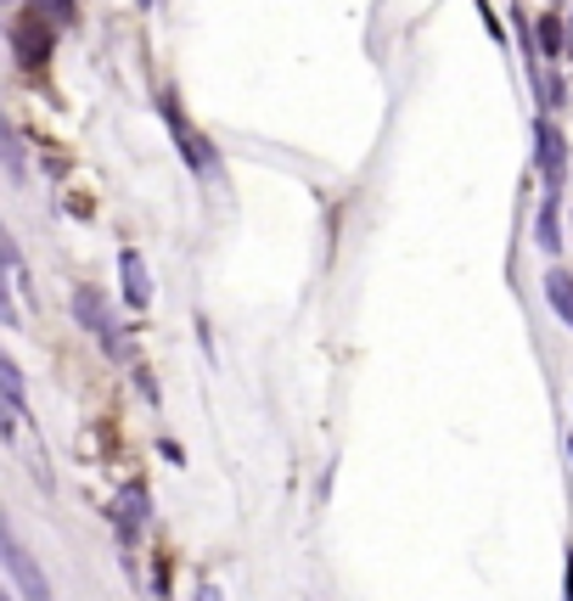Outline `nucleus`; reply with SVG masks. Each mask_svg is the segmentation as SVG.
<instances>
[{
    "label": "nucleus",
    "mask_w": 573,
    "mask_h": 601,
    "mask_svg": "<svg viewBox=\"0 0 573 601\" xmlns=\"http://www.w3.org/2000/svg\"><path fill=\"white\" fill-rule=\"evenodd\" d=\"M119 276H124V298H130L135 309H146V304H152V282H146V259H141L135 247L119 253Z\"/></svg>",
    "instance_id": "nucleus-6"
},
{
    "label": "nucleus",
    "mask_w": 573,
    "mask_h": 601,
    "mask_svg": "<svg viewBox=\"0 0 573 601\" xmlns=\"http://www.w3.org/2000/svg\"><path fill=\"white\" fill-rule=\"evenodd\" d=\"M545 298H551V309L573 326V276H567V271H551V276H545Z\"/></svg>",
    "instance_id": "nucleus-9"
},
{
    "label": "nucleus",
    "mask_w": 573,
    "mask_h": 601,
    "mask_svg": "<svg viewBox=\"0 0 573 601\" xmlns=\"http://www.w3.org/2000/svg\"><path fill=\"white\" fill-rule=\"evenodd\" d=\"M73 320L85 326V332H96L102 349H108L113 360H130L124 337H119V320H113V309H108V298H102L96 287H73Z\"/></svg>",
    "instance_id": "nucleus-1"
},
{
    "label": "nucleus",
    "mask_w": 573,
    "mask_h": 601,
    "mask_svg": "<svg viewBox=\"0 0 573 601\" xmlns=\"http://www.w3.org/2000/svg\"><path fill=\"white\" fill-rule=\"evenodd\" d=\"M0 388H7V434L23 421V371L18 360H0Z\"/></svg>",
    "instance_id": "nucleus-8"
},
{
    "label": "nucleus",
    "mask_w": 573,
    "mask_h": 601,
    "mask_svg": "<svg viewBox=\"0 0 573 601\" xmlns=\"http://www.w3.org/2000/svg\"><path fill=\"white\" fill-rule=\"evenodd\" d=\"M534 163H540V175H545V192L562 186V169H567V141L556 124H534Z\"/></svg>",
    "instance_id": "nucleus-4"
},
{
    "label": "nucleus",
    "mask_w": 573,
    "mask_h": 601,
    "mask_svg": "<svg viewBox=\"0 0 573 601\" xmlns=\"http://www.w3.org/2000/svg\"><path fill=\"white\" fill-rule=\"evenodd\" d=\"M51 18H57V23H73L79 7H73V0H51Z\"/></svg>",
    "instance_id": "nucleus-12"
},
{
    "label": "nucleus",
    "mask_w": 573,
    "mask_h": 601,
    "mask_svg": "<svg viewBox=\"0 0 573 601\" xmlns=\"http://www.w3.org/2000/svg\"><path fill=\"white\" fill-rule=\"evenodd\" d=\"M534 242H540L545 253H556V247H562V203H556V192H545V203H540V220H534Z\"/></svg>",
    "instance_id": "nucleus-7"
},
{
    "label": "nucleus",
    "mask_w": 573,
    "mask_h": 601,
    "mask_svg": "<svg viewBox=\"0 0 573 601\" xmlns=\"http://www.w3.org/2000/svg\"><path fill=\"white\" fill-rule=\"evenodd\" d=\"M567 601H573V557H567Z\"/></svg>",
    "instance_id": "nucleus-14"
},
{
    "label": "nucleus",
    "mask_w": 573,
    "mask_h": 601,
    "mask_svg": "<svg viewBox=\"0 0 573 601\" xmlns=\"http://www.w3.org/2000/svg\"><path fill=\"white\" fill-rule=\"evenodd\" d=\"M12 51H18L23 68H40L51 57V23H45V12H18L12 18Z\"/></svg>",
    "instance_id": "nucleus-3"
},
{
    "label": "nucleus",
    "mask_w": 573,
    "mask_h": 601,
    "mask_svg": "<svg viewBox=\"0 0 573 601\" xmlns=\"http://www.w3.org/2000/svg\"><path fill=\"white\" fill-rule=\"evenodd\" d=\"M163 119H170V130H175V141H181V152H186V163L192 169H214V152H208V141L175 113V102H163Z\"/></svg>",
    "instance_id": "nucleus-5"
},
{
    "label": "nucleus",
    "mask_w": 573,
    "mask_h": 601,
    "mask_svg": "<svg viewBox=\"0 0 573 601\" xmlns=\"http://www.w3.org/2000/svg\"><path fill=\"white\" fill-rule=\"evenodd\" d=\"M0 601H18V590H12V595H0Z\"/></svg>",
    "instance_id": "nucleus-15"
},
{
    "label": "nucleus",
    "mask_w": 573,
    "mask_h": 601,
    "mask_svg": "<svg viewBox=\"0 0 573 601\" xmlns=\"http://www.w3.org/2000/svg\"><path fill=\"white\" fill-rule=\"evenodd\" d=\"M197 601H219V590H214V584H203V590H197Z\"/></svg>",
    "instance_id": "nucleus-13"
},
{
    "label": "nucleus",
    "mask_w": 573,
    "mask_h": 601,
    "mask_svg": "<svg viewBox=\"0 0 573 601\" xmlns=\"http://www.w3.org/2000/svg\"><path fill=\"white\" fill-rule=\"evenodd\" d=\"M540 40H545V57H562V23L551 12L540 18Z\"/></svg>",
    "instance_id": "nucleus-11"
},
{
    "label": "nucleus",
    "mask_w": 573,
    "mask_h": 601,
    "mask_svg": "<svg viewBox=\"0 0 573 601\" xmlns=\"http://www.w3.org/2000/svg\"><path fill=\"white\" fill-rule=\"evenodd\" d=\"M141 518H146V489H124L119 495V529H124V540H135Z\"/></svg>",
    "instance_id": "nucleus-10"
},
{
    "label": "nucleus",
    "mask_w": 573,
    "mask_h": 601,
    "mask_svg": "<svg viewBox=\"0 0 573 601\" xmlns=\"http://www.w3.org/2000/svg\"><path fill=\"white\" fill-rule=\"evenodd\" d=\"M141 7H152V0H141Z\"/></svg>",
    "instance_id": "nucleus-16"
},
{
    "label": "nucleus",
    "mask_w": 573,
    "mask_h": 601,
    "mask_svg": "<svg viewBox=\"0 0 573 601\" xmlns=\"http://www.w3.org/2000/svg\"><path fill=\"white\" fill-rule=\"evenodd\" d=\"M0 562H7V573H12V584H18V595H23V601H51V584H45L40 562L23 551V540H18L12 529L0 534Z\"/></svg>",
    "instance_id": "nucleus-2"
}]
</instances>
